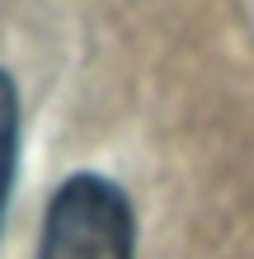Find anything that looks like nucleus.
Returning a JSON list of instances; mask_svg holds the SVG:
<instances>
[{
  "instance_id": "1",
  "label": "nucleus",
  "mask_w": 254,
  "mask_h": 259,
  "mask_svg": "<svg viewBox=\"0 0 254 259\" xmlns=\"http://www.w3.org/2000/svg\"><path fill=\"white\" fill-rule=\"evenodd\" d=\"M137 212L123 184L80 170L57 184L38 236V259H132Z\"/></svg>"
},
{
  "instance_id": "2",
  "label": "nucleus",
  "mask_w": 254,
  "mask_h": 259,
  "mask_svg": "<svg viewBox=\"0 0 254 259\" xmlns=\"http://www.w3.org/2000/svg\"><path fill=\"white\" fill-rule=\"evenodd\" d=\"M19 85L0 66V231H5V207L14 193V175H19Z\"/></svg>"
}]
</instances>
